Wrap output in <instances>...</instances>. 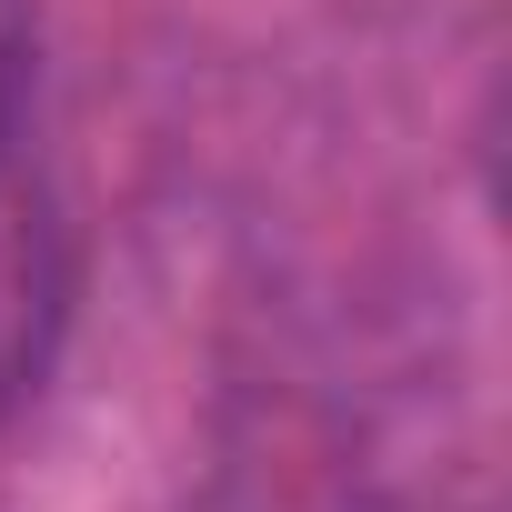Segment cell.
<instances>
[{
	"label": "cell",
	"instance_id": "cell-1",
	"mask_svg": "<svg viewBox=\"0 0 512 512\" xmlns=\"http://www.w3.org/2000/svg\"><path fill=\"white\" fill-rule=\"evenodd\" d=\"M71 312V221L41 171V0H0V412H11Z\"/></svg>",
	"mask_w": 512,
	"mask_h": 512
}]
</instances>
